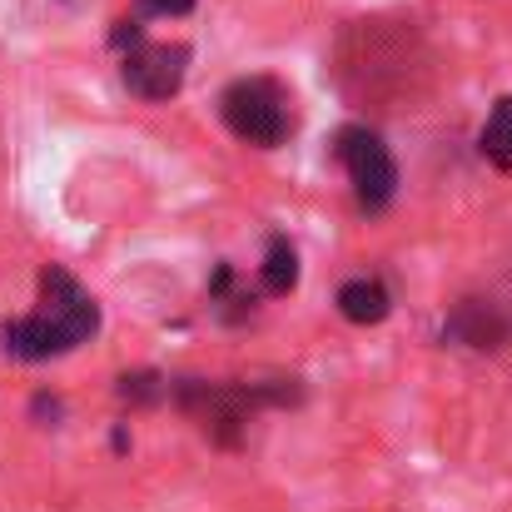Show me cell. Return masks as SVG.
<instances>
[{"instance_id":"1","label":"cell","mask_w":512,"mask_h":512,"mask_svg":"<svg viewBox=\"0 0 512 512\" xmlns=\"http://www.w3.org/2000/svg\"><path fill=\"white\" fill-rule=\"evenodd\" d=\"M95 329H100V304L65 269H45L40 274V309L25 319H10L0 329V339H5L10 358L40 363V358H60V353L80 348Z\"/></svg>"},{"instance_id":"9","label":"cell","mask_w":512,"mask_h":512,"mask_svg":"<svg viewBox=\"0 0 512 512\" xmlns=\"http://www.w3.org/2000/svg\"><path fill=\"white\" fill-rule=\"evenodd\" d=\"M120 398L125 403H155V398H165V378L160 373H125L120 378Z\"/></svg>"},{"instance_id":"4","label":"cell","mask_w":512,"mask_h":512,"mask_svg":"<svg viewBox=\"0 0 512 512\" xmlns=\"http://www.w3.org/2000/svg\"><path fill=\"white\" fill-rule=\"evenodd\" d=\"M184 70H189V50L184 45H135L125 50V85L140 95V100H170L184 85Z\"/></svg>"},{"instance_id":"8","label":"cell","mask_w":512,"mask_h":512,"mask_svg":"<svg viewBox=\"0 0 512 512\" xmlns=\"http://www.w3.org/2000/svg\"><path fill=\"white\" fill-rule=\"evenodd\" d=\"M483 155H488L493 165H512V95L498 100V110H493L488 125H483Z\"/></svg>"},{"instance_id":"7","label":"cell","mask_w":512,"mask_h":512,"mask_svg":"<svg viewBox=\"0 0 512 512\" xmlns=\"http://www.w3.org/2000/svg\"><path fill=\"white\" fill-rule=\"evenodd\" d=\"M294 284H299V254H294V244L284 234H274L269 254H264V289L269 294H289Z\"/></svg>"},{"instance_id":"10","label":"cell","mask_w":512,"mask_h":512,"mask_svg":"<svg viewBox=\"0 0 512 512\" xmlns=\"http://www.w3.org/2000/svg\"><path fill=\"white\" fill-rule=\"evenodd\" d=\"M145 10H150V15H189L194 0H145Z\"/></svg>"},{"instance_id":"3","label":"cell","mask_w":512,"mask_h":512,"mask_svg":"<svg viewBox=\"0 0 512 512\" xmlns=\"http://www.w3.org/2000/svg\"><path fill=\"white\" fill-rule=\"evenodd\" d=\"M334 155H339V165L348 170V184H353V194H358V204H363L368 214L383 209V204L393 199V189H398V165H393L388 145H383L373 130H363V125L339 130Z\"/></svg>"},{"instance_id":"5","label":"cell","mask_w":512,"mask_h":512,"mask_svg":"<svg viewBox=\"0 0 512 512\" xmlns=\"http://www.w3.org/2000/svg\"><path fill=\"white\" fill-rule=\"evenodd\" d=\"M443 339L468 343V348H503L512 339V319H503V309L493 299H463L453 309Z\"/></svg>"},{"instance_id":"2","label":"cell","mask_w":512,"mask_h":512,"mask_svg":"<svg viewBox=\"0 0 512 512\" xmlns=\"http://www.w3.org/2000/svg\"><path fill=\"white\" fill-rule=\"evenodd\" d=\"M219 110H224V125L244 140V145H259V150H274L289 140L294 130V100L279 80L269 75H244L234 80L224 95H219Z\"/></svg>"},{"instance_id":"6","label":"cell","mask_w":512,"mask_h":512,"mask_svg":"<svg viewBox=\"0 0 512 512\" xmlns=\"http://www.w3.org/2000/svg\"><path fill=\"white\" fill-rule=\"evenodd\" d=\"M388 309H393V299H388V289L378 279H353V284L339 289V314L348 324H363V329L368 324H383Z\"/></svg>"}]
</instances>
